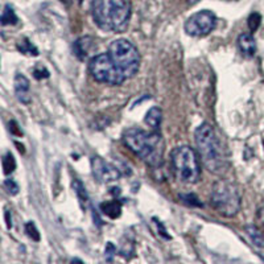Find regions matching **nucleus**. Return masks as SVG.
I'll list each match as a JSON object with an SVG mask.
<instances>
[{
	"label": "nucleus",
	"mask_w": 264,
	"mask_h": 264,
	"mask_svg": "<svg viewBox=\"0 0 264 264\" xmlns=\"http://www.w3.org/2000/svg\"><path fill=\"white\" fill-rule=\"evenodd\" d=\"M91 15L101 29L122 33L128 27L131 7L127 0H94L91 4Z\"/></svg>",
	"instance_id": "nucleus-2"
},
{
	"label": "nucleus",
	"mask_w": 264,
	"mask_h": 264,
	"mask_svg": "<svg viewBox=\"0 0 264 264\" xmlns=\"http://www.w3.org/2000/svg\"><path fill=\"white\" fill-rule=\"evenodd\" d=\"M89 72L95 81L110 86H119L127 81V77L115 65L108 53L97 54L90 60Z\"/></svg>",
	"instance_id": "nucleus-7"
},
{
	"label": "nucleus",
	"mask_w": 264,
	"mask_h": 264,
	"mask_svg": "<svg viewBox=\"0 0 264 264\" xmlns=\"http://www.w3.org/2000/svg\"><path fill=\"white\" fill-rule=\"evenodd\" d=\"M101 209L106 215H108L110 218H118L121 215L122 205L121 202L118 201H108L104 202L101 205Z\"/></svg>",
	"instance_id": "nucleus-14"
},
{
	"label": "nucleus",
	"mask_w": 264,
	"mask_h": 264,
	"mask_svg": "<svg viewBox=\"0 0 264 264\" xmlns=\"http://www.w3.org/2000/svg\"><path fill=\"white\" fill-rule=\"evenodd\" d=\"M15 166H16V162H15V160H14V156L8 152L4 156V159H3V168H4L5 175L12 173L15 169Z\"/></svg>",
	"instance_id": "nucleus-19"
},
{
	"label": "nucleus",
	"mask_w": 264,
	"mask_h": 264,
	"mask_svg": "<svg viewBox=\"0 0 264 264\" xmlns=\"http://www.w3.org/2000/svg\"><path fill=\"white\" fill-rule=\"evenodd\" d=\"M91 170L95 180L101 183H110L121 179V172L117 166L99 156L91 159Z\"/></svg>",
	"instance_id": "nucleus-9"
},
{
	"label": "nucleus",
	"mask_w": 264,
	"mask_h": 264,
	"mask_svg": "<svg viewBox=\"0 0 264 264\" xmlns=\"http://www.w3.org/2000/svg\"><path fill=\"white\" fill-rule=\"evenodd\" d=\"M18 49L24 54H28V56H39V50L36 49V46L32 44L31 41L28 39H24V40L19 41Z\"/></svg>",
	"instance_id": "nucleus-17"
},
{
	"label": "nucleus",
	"mask_w": 264,
	"mask_h": 264,
	"mask_svg": "<svg viewBox=\"0 0 264 264\" xmlns=\"http://www.w3.org/2000/svg\"><path fill=\"white\" fill-rule=\"evenodd\" d=\"M25 230H27L28 235H29V237H31L32 239H35V241H39V239H40L39 231H37L36 227H35V224L32 223V222L27 223V226H25Z\"/></svg>",
	"instance_id": "nucleus-23"
},
{
	"label": "nucleus",
	"mask_w": 264,
	"mask_h": 264,
	"mask_svg": "<svg viewBox=\"0 0 264 264\" xmlns=\"http://www.w3.org/2000/svg\"><path fill=\"white\" fill-rule=\"evenodd\" d=\"M256 221H258V224H259L260 227L264 230V206L263 207H260L259 211H258V214H256Z\"/></svg>",
	"instance_id": "nucleus-25"
},
{
	"label": "nucleus",
	"mask_w": 264,
	"mask_h": 264,
	"mask_svg": "<svg viewBox=\"0 0 264 264\" xmlns=\"http://www.w3.org/2000/svg\"><path fill=\"white\" fill-rule=\"evenodd\" d=\"M181 197V200H183V202H186L188 205H192V206H202V203L200 202V200H198L194 194H185V196H180Z\"/></svg>",
	"instance_id": "nucleus-22"
},
{
	"label": "nucleus",
	"mask_w": 264,
	"mask_h": 264,
	"mask_svg": "<svg viewBox=\"0 0 264 264\" xmlns=\"http://www.w3.org/2000/svg\"><path fill=\"white\" fill-rule=\"evenodd\" d=\"M82 1H83V0H80V3H82Z\"/></svg>",
	"instance_id": "nucleus-27"
},
{
	"label": "nucleus",
	"mask_w": 264,
	"mask_h": 264,
	"mask_svg": "<svg viewBox=\"0 0 264 264\" xmlns=\"http://www.w3.org/2000/svg\"><path fill=\"white\" fill-rule=\"evenodd\" d=\"M198 156L205 168L214 175H222L226 170V159L218 136L213 125L202 123L194 132Z\"/></svg>",
	"instance_id": "nucleus-3"
},
{
	"label": "nucleus",
	"mask_w": 264,
	"mask_h": 264,
	"mask_svg": "<svg viewBox=\"0 0 264 264\" xmlns=\"http://www.w3.org/2000/svg\"><path fill=\"white\" fill-rule=\"evenodd\" d=\"M198 153L189 145H180L170 152L172 172L180 183H197L201 179V162Z\"/></svg>",
	"instance_id": "nucleus-4"
},
{
	"label": "nucleus",
	"mask_w": 264,
	"mask_h": 264,
	"mask_svg": "<svg viewBox=\"0 0 264 264\" xmlns=\"http://www.w3.org/2000/svg\"><path fill=\"white\" fill-rule=\"evenodd\" d=\"M16 22H18V18H16L12 7L11 5H5L3 15H1V24L3 25H9V24H16Z\"/></svg>",
	"instance_id": "nucleus-18"
},
{
	"label": "nucleus",
	"mask_w": 264,
	"mask_h": 264,
	"mask_svg": "<svg viewBox=\"0 0 264 264\" xmlns=\"http://www.w3.org/2000/svg\"><path fill=\"white\" fill-rule=\"evenodd\" d=\"M14 85L19 101L21 103H24V104H29V103H31V95H29L31 83L28 81L27 77L21 76V74H16Z\"/></svg>",
	"instance_id": "nucleus-10"
},
{
	"label": "nucleus",
	"mask_w": 264,
	"mask_h": 264,
	"mask_svg": "<svg viewBox=\"0 0 264 264\" xmlns=\"http://www.w3.org/2000/svg\"><path fill=\"white\" fill-rule=\"evenodd\" d=\"M238 48L244 57H254L256 53L255 39L250 33H242L238 37Z\"/></svg>",
	"instance_id": "nucleus-11"
},
{
	"label": "nucleus",
	"mask_w": 264,
	"mask_h": 264,
	"mask_svg": "<svg viewBox=\"0 0 264 264\" xmlns=\"http://www.w3.org/2000/svg\"><path fill=\"white\" fill-rule=\"evenodd\" d=\"M123 142L131 151L152 168H160L164 162L165 143L162 136L153 130L128 128L123 132Z\"/></svg>",
	"instance_id": "nucleus-1"
},
{
	"label": "nucleus",
	"mask_w": 264,
	"mask_h": 264,
	"mask_svg": "<svg viewBox=\"0 0 264 264\" xmlns=\"http://www.w3.org/2000/svg\"><path fill=\"white\" fill-rule=\"evenodd\" d=\"M260 21H262V18H260L259 14H252L248 18V27H250L251 32H255L260 25Z\"/></svg>",
	"instance_id": "nucleus-20"
},
{
	"label": "nucleus",
	"mask_w": 264,
	"mask_h": 264,
	"mask_svg": "<svg viewBox=\"0 0 264 264\" xmlns=\"http://www.w3.org/2000/svg\"><path fill=\"white\" fill-rule=\"evenodd\" d=\"M162 112L160 108L152 107L149 111L147 112L144 122H145V123H147V124L149 125L152 130L157 131L159 130V127H160V123H162Z\"/></svg>",
	"instance_id": "nucleus-13"
},
{
	"label": "nucleus",
	"mask_w": 264,
	"mask_h": 264,
	"mask_svg": "<svg viewBox=\"0 0 264 264\" xmlns=\"http://www.w3.org/2000/svg\"><path fill=\"white\" fill-rule=\"evenodd\" d=\"M246 231L248 234V237L251 238V241L255 243L258 247L264 246V237L263 234L260 233V230L256 226H247Z\"/></svg>",
	"instance_id": "nucleus-15"
},
{
	"label": "nucleus",
	"mask_w": 264,
	"mask_h": 264,
	"mask_svg": "<svg viewBox=\"0 0 264 264\" xmlns=\"http://www.w3.org/2000/svg\"><path fill=\"white\" fill-rule=\"evenodd\" d=\"M215 25H217L215 15L209 9H203L197 14L192 15L185 21L183 28H185V32L189 36L205 37L214 29Z\"/></svg>",
	"instance_id": "nucleus-8"
},
{
	"label": "nucleus",
	"mask_w": 264,
	"mask_h": 264,
	"mask_svg": "<svg viewBox=\"0 0 264 264\" xmlns=\"http://www.w3.org/2000/svg\"><path fill=\"white\" fill-rule=\"evenodd\" d=\"M107 53L122 73L127 77V80L138 74L140 67V53L131 41L124 39L112 41L108 46Z\"/></svg>",
	"instance_id": "nucleus-6"
},
{
	"label": "nucleus",
	"mask_w": 264,
	"mask_h": 264,
	"mask_svg": "<svg viewBox=\"0 0 264 264\" xmlns=\"http://www.w3.org/2000/svg\"><path fill=\"white\" fill-rule=\"evenodd\" d=\"M73 186H74V190H76L77 197H78V200H80V202H81L82 207L85 209L86 205L89 203V197H87V193H86L85 186H83L81 181H78V180H77V181H74Z\"/></svg>",
	"instance_id": "nucleus-16"
},
{
	"label": "nucleus",
	"mask_w": 264,
	"mask_h": 264,
	"mask_svg": "<svg viewBox=\"0 0 264 264\" xmlns=\"http://www.w3.org/2000/svg\"><path fill=\"white\" fill-rule=\"evenodd\" d=\"M33 76L36 77L37 80H41V78H48L49 77V72L44 69V67H37L33 72Z\"/></svg>",
	"instance_id": "nucleus-24"
},
{
	"label": "nucleus",
	"mask_w": 264,
	"mask_h": 264,
	"mask_svg": "<svg viewBox=\"0 0 264 264\" xmlns=\"http://www.w3.org/2000/svg\"><path fill=\"white\" fill-rule=\"evenodd\" d=\"M210 203L221 215L226 218H233L241 210V192L237 185L231 181L218 180L211 188Z\"/></svg>",
	"instance_id": "nucleus-5"
},
{
	"label": "nucleus",
	"mask_w": 264,
	"mask_h": 264,
	"mask_svg": "<svg viewBox=\"0 0 264 264\" xmlns=\"http://www.w3.org/2000/svg\"><path fill=\"white\" fill-rule=\"evenodd\" d=\"M94 48V39L90 36H85L78 39L73 45V49H74V54H76L78 59L83 61L87 59L89 53Z\"/></svg>",
	"instance_id": "nucleus-12"
},
{
	"label": "nucleus",
	"mask_w": 264,
	"mask_h": 264,
	"mask_svg": "<svg viewBox=\"0 0 264 264\" xmlns=\"http://www.w3.org/2000/svg\"><path fill=\"white\" fill-rule=\"evenodd\" d=\"M4 188L7 189V192H8L11 196H15V194H18L19 193L18 183H15L14 180H5Z\"/></svg>",
	"instance_id": "nucleus-21"
},
{
	"label": "nucleus",
	"mask_w": 264,
	"mask_h": 264,
	"mask_svg": "<svg viewBox=\"0 0 264 264\" xmlns=\"http://www.w3.org/2000/svg\"><path fill=\"white\" fill-rule=\"evenodd\" d=\"M197 1H200V0H188V3L189 4H196Z\"/></svg>",
	"instance_id": "nucleus-26"
}]
</instances>
